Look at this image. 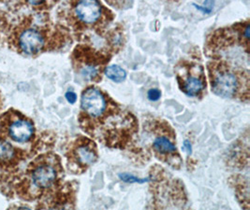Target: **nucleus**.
<instances>
[{"label": "nucleus", "mask_w": 250, "mask_h": 210, "mask_svg": "<svg viewBox=\"0 0 250 210\" xmlns=\"http://www.w3.org/2000/svg\"><path fill=\"white\" fill-rule=\"evenodd\" d=\"M60 164L58 157L42 154L28 165L23 175L15 173L12 182L16 196L24 200H33L42 195L44 191L54 188L58 181Z\"/></svg>", "instance_id": "1"}, {"label": "nucleus", "mask_w": 250, "mask_h": 210, "mask_svg": "<svg viewBox=\"0 0 250 210\" xmlns=\"http://www.w3.org/2000/svg\"><path fill=\"white\" fill-rule=\"evenodd\" d=\"M0 134L15 143H29L35 136L34 123L22 112L12 108L0 114Z\"/></svg>", "instance_id": "2"}, {"label": "nucleus", "mask_w": 250, "mask_h": 210, "mask_svg": "<svg viewBox=\"0 0 250 210\" xmlns=\"http://www.w3.org/2000/svg\"><path fill=\"white\" fill-rule=\"evenodd\" d=\"M28 153L16 147L5 135L0 134V171L14 172L26 159Z\"/></svg>", "instance_id": "3"}, {"label": "nucleus", "mask_w": 250, "mask_h": 210, "mask_svg": "<svg viewBox=\"0 0 250 210\" xmlns=\"http://www.w3.org/2000/svg\"><path fill=\"white\" fill-rule=\"evenodd\" d=\"M82 113L85 114V120H97L103 117L107 109V101L103 93L98 89H86L81 98Z\"/></svg>", "instance_id": "4"}, {"label": "nucleus", "mask_w": 250, "mask_h": 210, "mask_svg": "<svg viewBox=\"0 0 250 210\" xmlns=\"http://www.w3.org/2000/svg\"><path fill=\"white\" fill-rule=\"evenodd\" d=\"M98 159L97 149L92 141L82 138L77 140L68 152V160L70 165L87 167L93 165Z\"/></svg>", "instance_id": "5"}, {"label": "nucleus", "mask_w": 250, "mask_h": 210, "mask_svg": "<svg viewBox=\"0 0 250 210\" xmlns=\"http://www.w3.org/2000/svg\"><path fill=\"white\" fill-rule=\"evenodd\" d=\"M212 77L214 93L222 97H232L238 88V79L233 72L227 68L217 69Z\"/></svg>", "instance_id": "6"}, {"label": "nucleus", "mask_w": 250, "mask_h": 210, "mask_svg": "<svg viewBox=\"0 0 250 210\" xmlns=\"http://www.w3.org/2000/svg\"><path fill=\"white\" fill-rule=\"evenodd\" d=\"M74 11L81 22L91 24L101 18L102 6L98 1H81L75 5Z\"/></svg>", "instance_id": "7"}, {"label": "nucleus", "mask_w": 250, "mask_h": 210, "mask_svg": "<svg viewBox=\"0 0 250 210\" xmlns=\"http://www.w3.org/2000/svg\"><path fill=\"white\" fill-rule=\"evenodd\" d=\"M47 210H74V203L69 191L59 189L55 191V195L46 200Z\"/></svg>", "instance_id": "8"}, {"label": "nucleus", "mask_w": 250, "mask_h": 210, "mask_svg": "<svg viewBox=\"0 0 250 210\" xmlns=\"http://www.w3.org/2000/svg\"><path fill=\"white\" fill-rule=\"evenodd\" d=\"M154 150L161 155H171L176 153V147L171 142V139L165 135L158 136L154 143Z\"/></svg>", "instance_id": "9"}, {"label": "nucleus", "mask_w": 250, "mask_h": 210, "mask_svg": "<svg viewBox=\"0 0 250 210\" xmlns=\"http://www.w3.org/2000/svg\"><path fill=\"white\" fill-rule=\"evenodd\" d=\"M205 88L204 82L196 77L187 78L183 85V91L189 96H197Z\"/></svg>", "instance_id": "10"}, {"label": "nucleus", "mask_w": 250, "mask_h": 210, "mask_svg": "<svg viewBox=\"0 0 250 210\" xmlns=\"http://www.w3.org/2000/svg\"><path fill=\"white\" fill-rule=\"evenodd\" d=\"M105 76L113 80L114 82H122L126 77V72L125 70L117 65H112L105 68Z\"/></svg>", "instance_id": "11"}, {"label": "nucleus", "mask_w": 250, "mask_h": 210, "mask_svg": "<svg viewBox=\"0 0 250 210\" xmlns=\"http://www.w3.org/2000/svg\"><path fill=\"white\" fill-rule=\"evenodd\" d=\"M82 76L87 80H93L99 76V68L93 64H86L80 69Z\"/></svg>", "instance_id": "12"}, {"label": "nucleus", "mask_w": 250, "mask_h": 210, "mask_svg": "<svg viewBox=\"0 0 250 210\" xmlns=\"http://www.w3.org/2000/svg\"><path fill=\"white\" fill-rule=\"evenodd\" d=\"M119 177L124 180L125 182H139V183H144V182H146L148 179L147 178H143V179H140V178H137V177H133L129 174H120Z\"/></svg>", "instance_id": "13"}, {"label": "nucleus", "mask_w": 250, "mask_h": 210, "mask_svg": "<svg viewBox=\"0 0 250 210\" xmlns=\"http://www.w3.org/2000/svg\"><path fill=\"white\" fill-rule=\"evenodd\" d=\"M147 96L151 101H158L161 96V92L159 89H151L148 91Z\"/></svg>", "instance_id": "14"}, {"label": "nucleus", "mask_w": 250, "mask_h": 210, "mask_svg": "<svg viewBox=\"0 0 250 210\" xmlns=\"http://www.w3.org/2000/svg\"><path fill=\"white\" fill-rule=\"evenodd\" d=\"M194 6L197 8V10H199V11H204L205 13H210L211 11H212V9H213V6H214V3H212V4H210L209 6H205V7H202V6H200V5H197V4H193Z\"/></svg>", "instance_id": "15"}, {"label": "nucleus", "mask_w": 250, "mask_h": 210, "mask_svg": "<svg viewBox=\"0 0 250 210\" xmlns=\"http://www.w3.org/2000/svg\"><path fill=\"white\" fill-rule=\"evenodd\" d=\"M66 98L68 100V103L74 104V103L76 102V100H77V95H76L75 93L69 91V92H68V93L66 94Z\"/></svg>", "instance_id": "16"}, {"label": "nucleus", "mask_w": 250, "mask_h": 210, "mask_svg": "<svg viewBox=\"0 0 250 210\" xmlns=\"http://www.w3.org/2000/svg\"><path fill=\"white\" fill-rule=\"evenodd\" d=\"M184 149L188 152V154H190V153H191L192 147H191V144H190V142H189L188 140H186V141L184 142Z\"/></svg>", "instance_id": "17"}, {"label": "nucleus", "mask_w": 250, "mask_h": 210, "mask_svg": "<svg viewBox=\"0 0 250 210\" xmlns=\"http://www.w3.org/2000/svg\"><path fill=\"white\" fill-rule=\"evenodd\" d=\"M9 210H31L25 206H12Z\"/></svg>", "instance_id": "18"}, {"label": "nucleus", "mask_w": 250, "mask_h": 210, "mask_svg": "<svg viewBox=\"0 0 250 210\" xmlns=\"http://www.w3.org/2000/svg\"><path fill=\"white\" fill-rule=\"evenodd\" d=\"M2 108H3V97H2L1 91H0V112L2 111Z\"/></svg>", "instance_id": "19"}]
</instances>
